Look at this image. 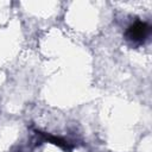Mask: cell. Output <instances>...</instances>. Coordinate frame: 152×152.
Segmentation results:
<instances>
[{
    "label": "cell",
    "instance_id": "obj_1",
    "mask_svg": "<svg viewBox=\"0 0 152 152\" xmlns=\"http://www.w3.org/2000/svg\"><path fill=\"white\" fill-rule=\"evenodd\" d=\"M150 32H151V26L146 21L137 20L127 27V30L125 32V37L129 42L141 43L148 37Z\"/></svg>",
    "mask_w": 152,
    "mask_h": 152
},
{
    "label": "cell",
    "instance_id": "obj_2",
    "mask_svg": "<svg viewBox=\"0 0 152 152\" xmlns=\"http://www.w3.org/2000/svg\"><path fill=\"white\" fill-rule=\"evenodd\" d=\"M34 133L39 138V141H45V142L53 144V145L58 146L59 148H62L65 152H70L74 148L71 142H69L68 140H65V139H63L61 137L52 135V134H49V133H45V132H40V131H34Z\"/></svg>",
    "mask_w": 152,
    "mask_h": 152
}]
</instances>
